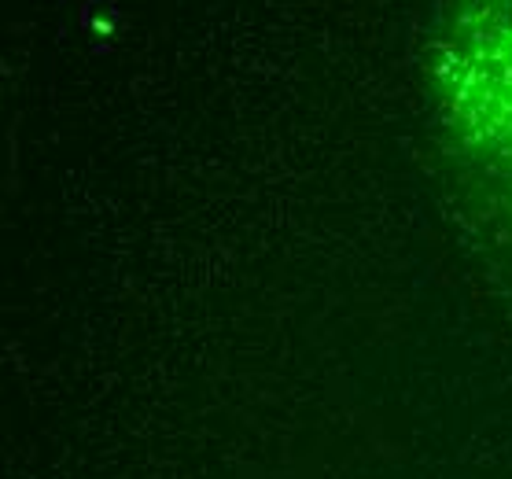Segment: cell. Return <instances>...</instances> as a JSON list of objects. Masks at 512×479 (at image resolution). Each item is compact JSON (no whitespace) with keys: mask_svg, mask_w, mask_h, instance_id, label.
Listing matches in <instances>:
<instances>
[{"mask_svg":"<svg viewBox=\"0 0 512 479\" xmlns=\"http://www.w3.org/2000/svg\"><path fill=\"white\" fill-rule=\"evenodd\" d=\"M424 89L446 159L512 236V0H439Z\"/></svg>","mask_w":512,"mask_h":479,"instance_id":"cell-1","label":"cell"}]
</instances>
